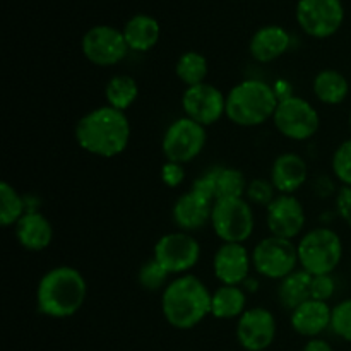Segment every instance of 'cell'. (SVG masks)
I'll return each instance as SVG.
<instances>
[{"label":"cell","instance_id":"35","mask_svg":"<svg viewBox=\"0 0 351 351\" xmlns=\"http://www.w3.org/2000/svg\"><path fill=\"white\" fill-rule=\"evenodd\" d=\"M192 191L197 192L199 195L206 197L208 201L216 202L218 199V184H216V170L208 171L202 177H199L197 180L192 185Z\"/></svg>","mask_w":351,"mask_h":351},{"label":"cell","instance_id":"17","mask_svg":"<svg viewBox=\"0 0 351 351\" xmlns=\"http://www.w3.org/2000/svg\"><path fill=\"white\" fill-rule=\"evenodd\" d=\"M213 204L206 197L199 195L191 189L184 195L177 199L173 206V221L178 228L185 232H194L202 228L208 221H211Z\"/></svg>","mask_w":351,"mask_h":351},{"label":"cell","instance_id":"14","mask_svg":"<svg viewBox=\"0 0 351 351\" xmlns=\"http://www.w3.org/2000/svg\"><path fill=\"white\" fill-rule=\"evenodd\" d=\"M237 338L247 351H264L276 338V319L267 308H249L240 315Z\"/></svg>","mask_w":351,"mask_h":351},{"label":"cell","instance_id":"34","mask_svg":"<svg viewBox=\"0 0 351 351\" xmlns=\"http://www.w3.org/2000/svg\"><path fill=\"white\" fill-rule=\"evenodd\" d=\"M336 283L331 274H322V276H312V298L314 300L328 302L335 295Z\"/></svg>","mask_w":351,"mask_h":351},{"label":"cell","instance_id":"30","mask_svg":"<svg viewBox=\"0 0 351 351\" xmlns=\"http://www.w3.org/2000/svg\"><path fill=\"white\" fill-rule=\"evenodd\" d=\"M168 271L158 263L156 259L153 261H147L139 271V283L144 290L147 291H156L167 283L168 280Z\"/></svg>","mask_w":351,"mask_h":351},{"label":"cell","instance_id":"18","mask_svg":"<svg viewBox=\"0 0 351 351\" xmlns=\"http://www.w3.org/2000/svg\"><path fill=\"white\" fill-rule=\"evenodd\" d=\"M331 319L332 308L329 307L328 302L311 298V300L304 302L300 307L291 311V328L298 335L315 338L331 326Z\"/></svg>","mask_w":351,"mask_h":351},{"label":"cell","instance_id":"25","mask_svg":"<svg viewBox=\"0 0 351 351\" xmlns=\"http://www.w3.org/2000/svg\"><path fill=\"white\" fill-rule=\"evenodd\" d=\"M314 93L326 105H339L350 93V84L338 71H322L314 79Z\"/></svg>","mask_w":351,"mask_h":351},{"label":"cell","instance_id":"6","mask_svg":"<svg viewBox=\"0 0 351 351\" xmlns=\"http://www.w3.org/2000/svg\"><path fill=\"white\" fill-rule=\"evenodd\" d=\"M211 225L225 243H243L254 232V213L243 197L218 199L213 204Z\"/></svg>","mask_w":351,"mask_h":351},{"label":"cell","instance_id":"13","mask_svg":"<svg viewBox=\"0 0 351 351\" xmlns=\"http://www.w3.org/2000/svg\"><path fill=\"white\" fill-rule=\"evenodd\" d=\"M182 108L185 117L201 123L202 127H208L218 122L226 113V98L218 88L202 82L185 89L182 96Z\"/></svg>","mask_w":351,"mask_h":351},{"label":"cell","instance_id":"24","mask_svg":"<svg viewBox=\"0 0 351 351\" xmlns=\"http://www.w3.org/2000/svg\"><path fill=\"white\" fill-rule=\"evenodd\" d=\"M247 298L242 288L223 285L213 293L211 314L216 319L240 317L245 312Z\"/></svg>","mask_w":351,"mask_h":351},{"label":"cell","instance_id":"7","mask_svg":"<svg viewBox=\"0 0 351 351\" xmlns=\"http://www.w3.org/2000/svg\"><path fill=\"white\" fill-rule=\"evenodd\" d=\"M206 127L194 122L189 117L171 123L163 136L161 149L165 158L171 163H189L201 154L206 146Z\"/></svg>","mask_w":351,"mask_h":351},{"label":"cell","instance_id":"23","mask_svg":"<svg viewBox=\"0 0 351 351\" xmlns=\"http://www.w3.org/2000/svg\"><path fill=\"white\" fill-rule=\"evenodd\" d=\"M312 274H308L307 271H293L291 274H288L287 278H283L278 288V298H280V304L283 305L288 311H295L297 307H300L304 302L311 300L312 298Z\"/></svg>","mask_w":351,"mask_h":351},{"label":"cell","instance_id":"27","mask_svg":"<svg viewBox=\"0 0 351 351\" xmlns=\"http://www.w3.org/2000/svg\"><path fill=\"white\" fill-rule=\"evenodd\" d=\"M175 72H177L178 79L184 84H187V88L202 84L206 75H208V60H206L204 55L197 53V51H185L178 58Z\"/></svg>","mask_w":351,"mask_h":351},{"label":"cell","instance_id":"37","mask_svg":"<svg viewBox=\"0 0 351 351\" xmlns=\"http://www.w3.org/2000/svg\"><path fill=\"white\" fill-rule=\"evenodd\" d=\"M336 208H338V215L341 216L343 221L351 228V187H348V185H345V187L338 192Z\"/></svg>","mask_w":351,"mask_h":351},{"label":"cell","instance_id":"32","mask_svg":"<svg viewBox=\"0 0 351 351\" xmlns=\"http://www.w3.org/2000/svg\"><path fill=\"white\" fill-rule=\"evenodd\" d=\"M332 171L338 180L351 187V139L345 141L332 154Z\"/></svg>","mask_w":351,"mask_h":351},{"label":"cell","instance_id":"36","mask_svg":"<svg viewBox=\"0 0 351 351\" xmlns=\"http://www.w3.org/2000/svg\"><path fill=\"white\" fill-rule=\"evenodd\" d=\"M184 178L185 171L180 163H171V161H168V163H165L163 168H161V180H163L168 187H178V185L184 182Z\"/></svg>","mask_w":351,"mask_h":351},{"label":"cell","instance_id":"20","mask_svg":"<svg viewBox=\"0 0 351 351\" xmlns=\"http://www.w3.org/2000/svg\"><path fill=\"white\" fill-rule=\"evenodd\" d=\"M16 237L26 250L40 252L53 240V228L41 213L29 211L16 223Z\"/></svg>","mask_w":351,"mask_h":351},{"label":"cell","instance_id":"9","mask_svg":"<svg viewBox=\"0 0 351 351\" xmlns=\"http://www.w3.org/2000/svg\"><path fill=\"white\" fill-rule=\"evenodd\" d=\"M274 125L285 137L293 141H307L319 129V113L307 99L290 96L278 103L274 112Z\"/></svg>","mask_w":351,"mask_h":351},{"label":"cell","instance_id":"31","mask_svg":"<svg viewBox=\"0 0 351 351\" xmlns=\"http://www.w3.org/2000/svg\"><path fill=\"white\" fill-rule=\"evenodd\" d=\"M331 328L339 338L351 343V298L343 300L332 308Z\"/></svg>","mask_w":351,"mask_h":351},{"label":"cell","instance_id":"5","mask_svg":"<svg viewBox=\"0 0 351 351\" xmlns=\"http://www.w3.org/2000/svg\"><path fill=\"white\" fill-rule=\"evenodd\" d=\"M297 250L302 269L312 276H322L331 274L341 263L343 242L332 230L315 228L302 237Z\"/></svg>","mask_w":351,"mask_h":351},{"label":"cell","instance_id":"38","mask_svg":"<svg viewBox=\"0 0 351 351\" xmlns=\"http://www.w3.org/2000/svg\"><path fill=\"white\" fill-rule=\"evenodd\" d=\"M273 89H274V93H276V96L280 101L281 99H287V98H290V96H293L291 95V86L288 84L285 79H278L276 84L273 86Z\"/></svg>","mask_w":351,"mask_h":351},{"label":"cell","instance_id":"39","mask_svg":"<svg viewBox=\"0 0 351 351\" xmlns=\"http://www.w3.org/2000/svg\"><path fill=\"white\" fill-rule=\"evenodd\" d=\"M304 351H332V348L328 341H324V339L312 338L311 341L304 346Z\"/></svg>","mask_w":351,"mask_h":351},{"label":"cell","instance_id":"21","mask_svg":"<svg viewBox=\"0 0 351 351\" xmlns=\"http://www.w3.org/2000/svg\"><path fill=\"white\" fill-rule=\"evenodd\" d=\"M290 47V34L281 26H264L250 40V55L261 64L280 58Z\"/></svg>","mask_w":351,"mask_h":351},{"label":"cell","instance_id":"1","mask_svg":"<svg viewBox=\"0 0 351 351\" xmlns=\"http://www.w3.org/2000/svg\"><path fill=\"white\" fill-rule=\"evenodd\" d=\"M75 141L89 154L113 158L123 153L130 141V123L125 112L99 106L86 113L75 125Z\"/></svg>","mask_w":351,"mask_h":351},{"label":"cell","instance_id":"4","mask_svg":"<svg viewBox=\"0 0 351 351\" xmlns=\"http://www.w3.org/2000/svg\"><path fill=\"white\" fill-rule=\"evenodd\" d=\"M278 103L273 86L259 79H247L226 96V117L240 127H256L273 119Z\"/></svg>","mask_w":351,"mask_h":351},{"label":"cell","instance_id":"16","mask_svg":"<svg viewBox=\"0 0 351 351\" xmlns=\"http://www.w3.org/2000/svg\"><path fill=\"white\" fill-rule=\"evenodd\" d=\"M250 261L252 257L243 243H223L213 259L215 276L223 285L239 287L249 280Z\"/></svg>","mask_w":351,"mask_h":351},{"label":"cell","instance_id":"3","mask_svg":"<svg viewBox=\"0 0 351 351\" xmlns=\"http://www.w3.org/2000/svg\"><path fill=\"white\" fill-rule=\"evenodd\" d=\"M213 295L199 278L184 274L171 281L161 297V308L168 324L177 329H192L211 314Z\"/></svg>","mask_w":351,"mask_h":351},{"label":"cell","instance_id":"8","mask_svg":"<svg viewBox=\"0 0 351 351\" xmlns=\"http://www.w3.org/2000/svg\"><path fill=\"white\" fill-rule=\"evenodd\" d=\"M252 263L261 276L283 280L297 267L298 250L290 240L271 235L257 243L252 252Z\"/></svg>","mask_w":351,"mask_h":351},{"label":"cell","instance_id":"2","mask_svg":"<svg viewBox=\"0 0 351 351\" xmlns=\"http://www.w3.org/2000/svg\"><path fill=\"white\" fill-rule=\"evenodd\" d=\"M86 293V280L77 269L69 266L53 267L38 283V311L47 317H72L84 304Z\"/></svg>","mask_w":351,"mask_h":351},{"label":"cell","instance_id":"15","mask_svg":"<svg viewBox=\"0 0 351 351\" xmlns=\"http://www.w3.org/2000/svg\"><path fill=\"white\" fill-rule=\"evenodd\" d=\"M267 228L274 237L291 240L304 230L305 211L295 195L281 194L267 206Z\"/></svg>","mask_w":351,"mask_h":351},{"label":"cell","instance_id":"29","mask_svg":"<svg viewBox=\"0 0 351 351\" xmlns=\"http://www.w3.org/2000/svg\"><path fill=\"white\" fill-rule=\"evenodd\" d=\"M216 184H218V199L243 197L247 192L245 177L235 168H216Z\"/></svg>","mask_w":351,"mask_h":351},{"label":"cell","instance_id":"19","mask_svg":"<svg viewBox=\"0 0 351 351\" xmlns=\"http://www.w3.org/2000/svg\"><path fill=\"white\" fill-rule=\"evenodd\" d=\"M307 173L304 158L295 153L281 154L276 158L271 170V184L280 194L293 195L305 184Z\"/></svg>","mask_w":351,"mask_h":351},{"label":"cell","instance_id":"10","mask_svg":"<svg viewBox=\"0 0 351 351\" xmlns=\"http://www.w3.org/2000/svg\"><path fill=\"white\" fill-rule=\"evenodd\" d=\"M297 21L314 38H329L343 26L345 9L341 0H298Z\"/></svg>","mask_w":351,"mask_h":351},{"label":"cell","instance_id":"26","mask_svg":"<svg viewBox=\"0 0 351 351\" xmlns=\"http://www.w3.org/2000/svg\"><path fill=\"white\" fill-rule=\"evenodd\" d=\"M137 95H139V86H137L136 79L125 74L112 77L105 88L108 106L120 110V112H125L127 108H130L137 99Z\"/></svg>","mask_w":351,"mask_h":351},{"label":"cell","instance_id":"22","mask_svg":"<svg viewBox=\"0 0 351 351\" xmlns=\"http://www.w3.org/2000/svg\"><path fill=\"white\" fill-rule=\"evenodd\" d=\"M127 47L134 51H147L160 40V24L147 14H137L123 27Z\"/></svg>","mask_w":351,"mask_h":351},{"label":"cell","instance_id":"28","mask_svg":"<svg viewBox=\"0 0 351 351\" xmlns=\"http://www.w3.org/2000/svg\"><path fill=\"white\" fill-rule=\"evenodd\" d=\"M0 223L2 226L16 225L26 213H24V201L16 189L7 182L0 184Z\"/></svg>","mask_w":351,"mask_h":351},{"label":"cell","instance_id":"33","mask_svg":"<svg viewBox=\"0 0 351 351\" xmlns=\"http://www.w3.org/2000/svg\"><path fill=\"white\" fill-rule=\"evenodd\" d=\"M247 199L254 204L269 206L274 201V185L266 180H252L247 185Z\"/></svg>","mask_w":351,"mask_h":351},{"label":"cell","instance_id":"12","mask_svg":"<svg viewBox=\"0 0 351 351\" xmlns=\"http://www.w3.org/2000/svg\"><path fill=\"white\" fill-rule=\"evenodd\" d=\"M201 245L192 235L184 232L168 233L154 245V259L170 274L185 273L197 264Z\"/></svg>","mask_w":351,"mask_h":351},{"label":"cell","instance_id":"11","mask_svg":"<svg viewBox=\"0 0 351 351\" xmlns=\"http://www.w3.org/2000/svg\"><path fill=\"white\" fill-rule=\"evenodd\" d=\"M127 41L123 31L112 26H95L82 38V53L91 64L110 67L119 64L127 55Z\"/></svg>","mask_w":351,"mask_h":351},{"label":"cell","instance_id":"40","mask_svg":"<svg viewBox=\"0 0 351 351\" xmlns=\"http://www.w3.org/2000/svg\"><path fill=\"white\" fill-rule=\"evenodd\" d=\"M350 132H351V115H350Z\"/></svg>","mask_w":351,"mask_h":351}]
</instances>
